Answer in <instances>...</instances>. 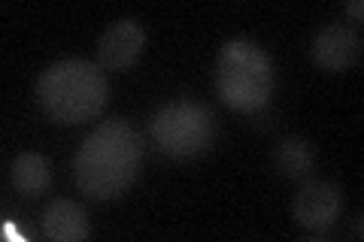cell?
I'll return each instance as SVG.
<instances>
[{"instance_id": "1", "label": "cell", "mask_w": 364, "mask_h": 242, "mask_svg": "<svg viewBox=\"0 0 364 242\" xmlns=\"http://www.w3.org/2000/svg\"><path fill=\"white\" fill-rule=\"evenodd\" d=\"M143 164V143L131 121L109 119L91 131L73 155V179L91 200H119Z\"/></svg>"}, {"instance_id": "3", "label": "cell", "mask_w": 364, "mask_h": 242, "mask_svg": "<svg viewBox=\"0 0 364 242\" xmlns=\"http://www.w3.org/2000/svg\"><path fill=\"white\" fill-rule=\"evenodd\" d=\"M277 85L273 61L261 45L249 40H231L215 57V91L225 106L237 112H258Z\"/></svg>"}, {"instance_id": "6", "label": "cell", "mask_w": 364, "mask_h": 242, "mask_svg": "<svg viewBox=\"0 0 364 242\" xmlns=\"http://www.w3.org/2000/svg\"><path fill=\"white\" fill-rule=\"evenodd\" d=\"M310 55L328 73L349 70L361 57V37H358V31H352L346 25H328L313 37Z\"/></svg>"}, {"instance_id": "12", "label": "cell", "mask_w": 364, "mask_h": 242, "mask_svg": "<svg viewBox=\"0 0 364 242\" xmlns=\"http://www.w3.org/2000/svg\"><path fill=\"white\" fill-rule=\"evenodd\" d=\"M352 236H355V239H361V215L355 218V227H352Z\"/></svg>"}, {"instance_id": "11", "label": "cell", "mask_w": 364, "mask_h": 242, "mask_svg": "<svg viewBox=\"0 0 364 242\" xmlns=\"http://www.w3.org/2000/svg\"><path fill=\"white\" fill-rule=\"evenodd\" d=\"M346 13L352 18H361L364 16V4H361V0H346Z\"/></svg>"}, {"instance_id": "8", "label": "cell", "mask_w": 364, "mask_h": 242, "mask_svg": "<svg viewBox=\"0 0 364 242\" xmlns=\"http://www.w3.org/2000/svg\"><path fill=\"white\" fill-rule=\"evenodd\" d=\"M40 230L46 239L55 242H79L91 233L88 215L79 203L73 200H52L46 206V212L40 218Z\"/></svg>"}, {"instance_id": "7", "label": "cell", "mask_w": 364, "mask_h": 242, "mask_svg": "<svg viewBox=\"0 0 364 242\" xmlns=\"http://www.w3.org/2000/svg\"><path fill=\"white\" fill-rule=\"evenodd\" d=\"M146 45L143 25L136 18H119L107 28V33L97 43V61L104 70H124L140 57Z\"/></svg>"}, {"instance_id": "2", "label": "cell", "mask_w": 364, "mask_h": 242, "mask_svg": "<svg viewBox=\"0 0 364 242\" xmlns=\"http://www.w3.org/2000/svg\"><path fill=\"white\" fill-rule=\"evenodd\" d=\"M109 85L100 64L64 57L49 64L37 79V100L58 124L88 121L107 106Z\"/></svg>"}, {"instance_id": "5", "label": "cell", "mask_w": 364, "mask_h": 242, "mask_svg": "<svg viewBox=\"0 0 364 242\" xmlns=\"http://www.w3.org/2000/svg\"><path fill=\"white\" fill-rule=\"evenodd\" d=\"M340 209H343V194L334 182H306L294 197V218L304 230H313V233L331 227L340 218Z\"/></svg>"}, {"instance_id": "9", "label": "cell", "mask_w": 364, "mask_h": 242, "mask_svg": "<svg viewBox=\"0 0 364 242\" xmlns=\"http://www.w3.org/2000/svg\"><path fill=\"white\" fill-rule=\"evenodd\" d=\"M9 182L21 197H40L52 185V164L40 152H21L9 164Z\"/></svg>"}, {"instance_id": "4", "label": "cell", "mask_w": 364, "mask_h": 242, "mask_svg": "<svg viewBox=\"0 0 364 242\" xmlns=\"http://www.w3.org/2000/svg\"><path fill=\"white\" fill-rule=\"evenodd\" d=\"M149 133L155 148L167 158H195L203 148H210L215 121L203 103L179 97L158 106L149 121Z\"/></svg>"}, {"instance_id": "10", "label": "cell", "mask_w": 364, "mask_h": 242, "mask_svg": "<svg viewBox=\"0 0 364 242\" xmlns=\"http://www.w3.org/2000/svg\"><path fill=\"white\" fill-rule=\"evenodd\" d=\"M273 160H277V170L289 179H304L313 172L316 164V152L313 145L304 140V136H286V140L277 143V152H273Z\"/></svg>"}]
</instances>
